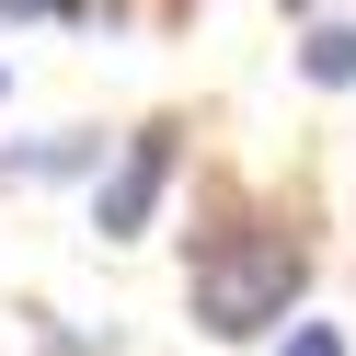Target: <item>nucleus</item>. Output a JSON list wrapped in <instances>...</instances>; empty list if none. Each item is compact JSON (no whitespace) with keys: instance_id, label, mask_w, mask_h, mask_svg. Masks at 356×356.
Listing matches in <instances>:
<instances>
[{"instance_id":"f257e3e1","label":"nucleus","mask_w":356,"mask_h":356,"mask_svg":"<svg viewBox=\"0 0 356 356\" xmlns=\"http://www.w3.org/2000/svg\"><path fill=\"white\" fill-rule=\"evenodd\" d=\"M299 241H276V230H230V241H207L195 253V322L207 333H264L287 299H299Z\"/></svg>"},{"instance_id":"f03ea898","label":"nucleus","mask_w":356,"mask_h":356,"mask_svg":"<svg viewBox=\"0 0 356 356\" xmlns=\"http://www.w3.org/2000/svg\"><path fill=\"white\" fill-rule=\"evenodd\" d=\"M161 172H172V138H127V161H115V184L92 195V230H104V241H127V230H149V207H161Z\"/></svg>"},{"instance_id":"7ed1b4c3","label":"nucleus","mask_w":356,"mask_h":356,"mask_svg":"<svg viewBox=\"0 0 356 356\" xmlns=\"http://www.w3.org/2000/svg\"><path fill=\"white\" fill-rule=\"evenodd\" d=\"M299 70L345 92V81H356V24H310V47H299Z\"/></svg>"},{"instance_id":"20e7f679","label":"nucleus","mask_w":356,"mask_h":356,"mask_svg":"<svg viewBox=\"0 0 356 356\" xmlns=\"http://www.w3.org/2000/svg\"><path fill=\"white\" fill-rule=\"evenodd\" d=\"M104 138H35V149H0V172H81Z\"/></svg>"},{"instance_id":"39448f33","label":"nucleus","mask_w":356,"mask_h":356,"mask_svg":"<svg viewBox=\"0 0 356 356\" xmlns=\"http://www.w3.org/2000/svg\"><path fill=\"white\" fill-rule=\"evenodd\" d=\"M287 356H345V333H322V322H299V333H287Z\"/></svg>"},{"instance_id":"423d86ee","label":"nucleus","mask_w":356,"mask_h":356,"mask_svg":"<svg viewBox=\"0 0 356 356\" xmlns=\"http://www.w3.org/2000/svg\"><path fill=\"white\" fill-rule=\"evenodd\" d=\"M0 12H81V0H0Z\"/></svg>"}]
</instances>
